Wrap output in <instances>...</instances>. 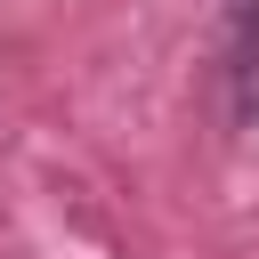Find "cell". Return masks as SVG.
I'll use <instances>...</instances> for the list:
<instances>
[{"mask_svg":"<svg viewBox=\"0 0 259 259\" xmlns=\"http://www.w3.org/2000/svg\"><path fill=\"white\" fill-rule=\"evenodd\" d=\"M227 121L259 130V0H227Z\"/></svg>","mask_w":259,"mask_h":259,"instance_id":"obj_1","label":"cell"}]
</instances>
